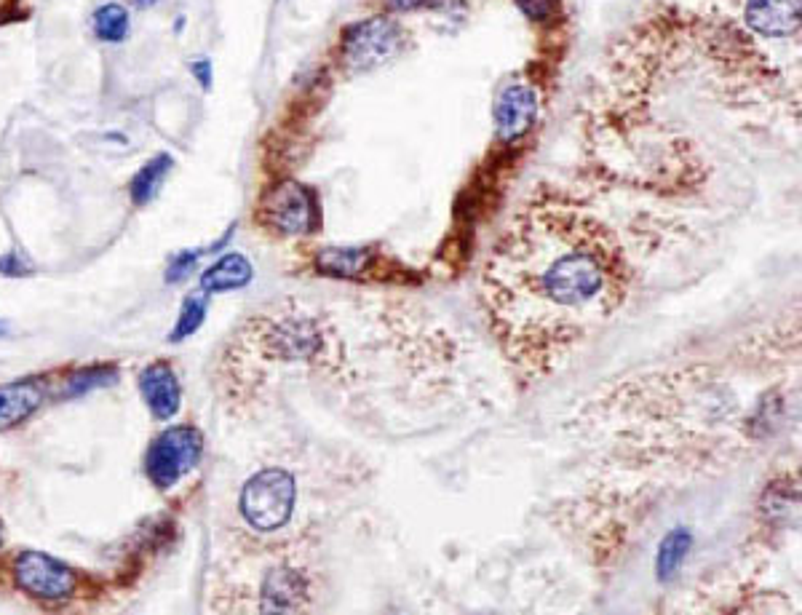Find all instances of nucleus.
Wrapping results in <instances>:
<instances>
[{
	"label": "nucleus",
	"instance_id": "obj_3",
	"mask_svg": "<svg viewBox=\"0 0 802 615\" xmlns=\"http://www.w3.org/2000/svg\"><path fill=\"white\" fill-rule=\"evenodd\" d=\"M401 43H404V33L393 19L369 17L345 27L340 49H343L345 67L361 73V70H375L391 62L401 51Z\"/></svg>",
	"mask_w": 802,
	"mask_h": 615
},
{
	"label": "nucleus",
	"instance_id": "obj_8",
	"mask_svg": "<svg viewBox=\"0 0 802 615\" xmlns=\"http://www.w3.org/2000/svg\"><path fill=\"white\" fill-rule=\"evenodd\" d=\"M800 0H746V25L768 38H789L800 30Z\"/></svg>",
	"mask_w": 802,
	"mask_h": 615
},
{
	"label": "nucleus",
	"instance_id": "obj_13",
	"mask_svg": "<svg viewBox=\"0 0 802 615\" xmlns=\"http://www.w3.org/2000/svg\"><path fill=\"white\" fill-rule=\"evenodd\" d=\"M300 594H303V581L289 570H276L265 581L262 597H265V610H292L300 607Z\"/></svg>",
	"mask_w": 802,
	"mask_h": 615
},
{
	"label": "nucleus",
	"instance_id": "obj_18",
	"mask_svg": "<svg viewBox=\"0 0 802 615\" xmlns=\"http://www.w3.org/2000/svg\"><path fill=\"white\" fill-rule=\"evenodd\" d=\"M113 378H115L113 369H107V367L86 369V372H81V375L70 378V394H81V391H89V388H94V386H105V383H110Z\"/></svg>",
	"mask_w": 802,
	"mask_h": 615
},
{
	"label": "nucleus",
	"instance_id": "obj_15",
	"mask_svg": "<svg viewBox=\"0 0 802 615\" xmlns=\"http://www.w3.org/2000/svg\"><path fill=\"white\" fill-rule=\"evenodd\" d=\"M94 33L107 43H121L129 35V11L121 3H107L94 11Z\"/></svg>",
	"mask_w": 802,
	"mask_h": 615
},
{
	"label": "nucleus",
	"instance_id": "obj_22",
	"mask_svg": "<svg viewBox=\"0 0 802 615\" xmlns=\"http://www.w3.org/2000/svg\"><path fill=\"white\" fill-rule=\"evenodd\" d=\"M190 70H193V75H196L198 81H201L204 89L212 86V62H209V59H196V62L190 65Z\"/></svg>",
	"mask_w": 802,
	"mask_h": 615
},
{
	"label": "nucleus",
	"instance_id": "obj_17",
	"mask_svg": "<svg viewBox=\"0 0 802 615\" xmlns=\"http://www.w3.org/2000/svg\"><path fill=\"white\" fill-rule=\"evenodd\" d=\"M204 316H206L204 292H201V295L188 297V300L182 303L180 321H177V327H174V332L169 335V340H172V343H180V340H185V337L193 335V332H196V329L204 324Z\"/></svg>",
	"mask_w": 802,
	"mask_h": 615
},
{
	"label": "nucleus",
	"instance_id": "obj_12",
	"mask_svg": "<svg viewBox=\"0 0 802 615\" xmlns=\"http://www.w3.org/2000/svg\"><path fill=\"white\" fill-rule=\"evenodd\" d=\"M172 166H174V158L166 156V153H161V156H156L153 161H148V164L142 166L140 172L134 174V180H131V185H129L131 201H134L137 206L150 204V201L156 198L158 188H161V182L166 180V174L172 172Z\"/></svg>",
	"mask_w": 802,
	"mask_h": 615
},
{
	"label": "nucleus",
	"instance_id": "obj_1",
	"mask_svg": "<svg viewBox=\"0 0 802 615\" xmlns=\"http://www.w3.org/2000/svg\"><path fill=\"white\" fill-rule=\"evenodd\" d=\"M631 265L589 209L535 201L511 222L484 265L482 297L508 359L549 372L623 305Z\"/></svg>",
	"mask_w": 802,
	"mask_h": 615
},
{
	"label": "nucleus",
	"instance_id": "obj_20",
	"mask_svg": "<svg viewBox=\"0 0 802 615\" xmlns=\"http://www.w3.org/2000/svg\"><path fill=\"white\" fill-rule=\"evenodd\" d=\"M204 255V252H180V255L174 257L172 265H169V273H166V281H182L185 276H188L190 271H193V265L198 263V257Z\"/></svg>",
	"mask_w": 802,
	"mask_h": 615
},
{
	"label": "nucleus",
	"instance_id": "obj_4",
	"mask_svg": "<svg viewBox=\"0 0 802 615\" xmlns=\"http://www.w3.org/2000/svg\"><path fill=\"white\" fill-rule=\"evenodd\" d=\"M204 442L193 426H174L148 450V476L158 490H169L196 466Z\"/></svg>",
	"mask_w": 802,
	"mask_h": 615
},
{
	"label": "nucleus",
	"instance_id": "obj_24",
	"mask_svg": "<svg viewBox=\"0 0 802 615\" xmlns=\"http://www.w3.org/2000/svg\"><path fill=\"white\" fill-rule=\"evenodd\" d=\"M153 3H156V0H134V6H140V9H150Z\"/></svg>",
	"mask_w": 802,
	"mask_h": 615
},
{
	"label": "nucleus",
	"instance_id": "obj_9",
	"mask_svg": "<svg viewBox=\"0 0 802 615\" xmlns=\"http://www.w3.org/2000/svg\"><path fill=\"white\" fill-rule=\"evenodd\" d=\"M140 388L150 412L158 420H169L180 410V383L172 367L166 364H150L140 375Z\"/></svg>",
	"mask_w": 802,
	"mask_h": 615
},
{
	"label": "nucleus",
	"instance_id": "obj_5",
	"mask_svg": "<svg viewBox=\"0 0 802 615\" xmlns=\"http://www.w3.org/2000/svg\"><path fill=\"white\" fill-rule=\"evenodd\" d=\"M260 220L262 225H268V228L276 230V233H284V236L311 233L319 225L316 196L305 185L281 182L262 198Z\"/></svg>",
	"mask_w": 802,
	"mask_h": 615
},
{
	"label": "nucleus",
	"instance_id": "obj_7",
	"mask_svg": "<svg viewBox=\"0 0 802 615\" xmlns=\"http://www.w3.org/2000/svg\"><path fill=\"white\" fill-rule=\"evenodd\" d=\"M538 91L530 83L511 81L503 86L495 99L492 115H495V132L503 142H519L538 121Z\"/></svg>",
	"mask_w": 802,
	"mask_h": 615
},
{
	"label": "nucleus",
	"instance_id": "obj_25",
	"mask_svg": "<svg viewBox=\"0 0 802 615\" xmlns=\"http://www.w3.org/2000/svg\"><path fill=\"white\" fill-rule=\"evenodd\" d=\"M0 332H6V324H0Z\"/></svg>",
	"mask_w": 802,
	"mask_h": 615
},
{
	"label": "nucleus",
	"instance_id": "obj_6",
	"mask_svg": "<svg viewBox=\"0 0 802 615\" xmlns=\"http://www.w3.org/2000/svg\"><path fill=\"white\" fill-rule=\"evenodd\" d=\"M14 575L19 589L38 599H65L75 589L73 570L43 551H22L14 562Z\"/></svg>",
	"mask_w": 802,
	"mask_h": 615
},
{
	"label": "nucleus",
	"instance_id": "obj_23",
	"mask_svg": "<svg viewBox=\"0 0 802 615\" xmlns=\"http://www.w3.org/2000/svg\"><path fill=\"white\" fill-rule=\"evenodd\" d=\"M396 11H418L423 6H431L434 0H388Z\"/></svg>",
	"mask_w": 802,
	"mask_h": 615
},
{
	"label": "nucleus",
	"instance_id": "obj_14",
	"mask_svg": "<svg viewBox=\"0 0 802 615\" xmlns=\"http://www.w3.org/2000/svg\"><path fill=\"white\" fill-rule=\"evenodd\" d=\"M372 263V252L369 249H321L316 257L319 271L329 276H359Z\"/></svg>",
	"mask_w": 802,
	"mask_h": 615
},
{
	"label": "nucleus",
	"instance_id": "obj_16",
	"mask_svg": "<svg viewBox=\"0 0 802 615\" xmlns=\"http://www.w3.org/2000/svg\"><path fill=\"white\" fill-rule=\"evenodd\" d=\"M690 549V533L685 527H677L672 533L666 535L661 543V551H658V575L661 578H672L680 565L685 562V554Z\"/></svg>",
	"mask_w": 802,
	"mask_h": 615
},
{
	"label": "nucleus",
	"instance_id": "obj_11",
	"mask_svg": "<svg viewBox=\"0 0 802 615\" xmlns=\"http://www.w3.org/2000/svg\"><path fill=\"white\" fill-rule=\"evenodd\" d=\"M252 281V263L238 252L220 257L209 271L201 276V289L204 292H225V289H238Z\"/></svg>",
	"mask_w": 802,
	"mask_h": 615
},
{
	"label": "nucleus",
	"instance_id": "obj_19",
	"mask_svg": "<svg viewBox=\"0 0 802 615\" xmlns=\"http://www.w3.org/2000/svg\"><path fill=\"white\" fill-rule=\"evenodd\" d=\"M514 3L522 9L524 17H530L538 25L557 17L559 11V0H514Z\"/></svg>",
	"mask_w": 802,
	"mask_h": 615
},
{
	"label": "nucleus",
	"instance_id": "obj_10",
	"mask_svg": "<svg viewBox=\"0 0 802 615\" xmlns=\"http://www.w3.org/2000/svg\"><path fill=\"white\" fill-rule=\"evenodd\" d=\"M43 404V386L38 380H17L0 388V431L30 418Z\"/></svg>",
	"mask_w": 802,
	"mask_h": 615
},
{
	"label": "nucleus",
	"instance_id": "obj_2",
	"mask_svg": "<svg viewBox=\"0 0 802 615\" xmlns=\"http://www.w3.org/2000/svg\"><path fill=\"white\" fill-rule=\"evenodd\" d=\"M295 479L284 468H265L244 484L241 514L254 530L273 533L287 525L295 511Z\"/></svg>",
	"mask_w": 802,
	"mask_h": 615
},
{
	"label": "nucleus",
	"instance_id": "obj_21",
	"mask_svg": "<svg viewBox=\"0 0 802 615\" xmlns=\"http://www.w3.org/2000/svg\"><path fill=\"white\" fill-rule=\"evenodd\" d=\"M27 271H30V265L17 252H9V255L0 257V273H6V276H25Z\"/></svg>",
	"mask_w": 802,
	"mask_h": 615
}]
</instances>
